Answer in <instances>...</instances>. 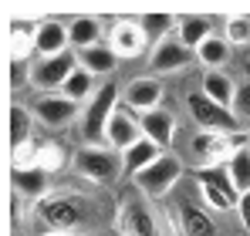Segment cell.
I'll use <instances>...</instances> for the list:
<instances>
[{
    "label": "cell",
    "mask_w": 250,
    "mask_h": 236,
    "mask_svg": "<svg viewBox=\"0 0 250 236\" xmlns=\"http://www.w3.org/2000/svg\"><path fill=\"white\" fill-rule=\"evenodd\" d=\"M237 216H240V226L250 233V193H240V199H237Z\"/></svg>",
    "instance_id": "d6a6232c"
},
{
    "label": "cell",
    "mask_w": 250,
    "mask_h": 236,
    "mask_svg": "<svg viewBox=\"0 0 250 236\" xmlns=\"http://www.w3.org/2000/svg\"><path fill=\"white\" fill-rule=\"evenodd\" d=\"M71 169L82 179L95 182V186H108V182H115L122 176V152H115L108 145H84V149L75 152Z\"/></svg>",
    "instance_id": "277c9868"
},
{
    "label": "cell",
    "mask_w": 250,
    "mask_h": 236,
    "mask_svg": "<svg viewBox=\"0 0 250 236\" xmlns=\"http://www.w3.org/2000/svg\"><path fill=\"white\" fill-rule=\"evenodd\" d=\"M47 236H64V233H47Z\"/></svg>",
    "instance_id": "836d02e7"
},
{
    "label": "cell",
    "mask_w": 250,
    "mask_h": 236,
    "mask_svg": "<svg viewBox=\"0 0 250 236\" xmlns=\"http://www.w3.org/2000/svg\"><path fill=\"white\" fill-rule=\"evenodd\" d=\"M119 233L122 236H163V226H159V216L152 213L149 202H142V196L128 193L119 202Z\"/></svg>",
    "instance_id": "ba28073f"
},
{
    "label": "cell",
    "mask_w": 250,
    "mask_h": 236,
    "mask_svg": "<svg viewBox=\"0 0 250 236\" xmlns=\"http://www.w3.org/2000/svg\"><path fill=\"white\" fill-rule=\"evenodd\" d=\"M95 91H98V88H95V75H91V71H84L82 64H78V71L64 81V88H61V95H64V98H71V101H78V105H88Z\"/></svg>",
    "instance_id": "484cf974"
},
{
    "label": "cell",
    "mask_w": 250,
    "mask_h": 236,
    "mask_svg": "<svg viewBox=\"0 0 250 236\" xmlns=\"http://www.w3.org/2000/svg\"><path fill=\"white\" fill-rule=\"evenodd\" d=\"M227 172H230L237 193H250V145H247V149H240L237 156L227 162Z\"/></svg>",
    "instance_id": "83f0119b"
},
{
    "label": "cell",
    "mask_w": 250,
    "mask_h": 236,
    "mask_svg": "<svg viewBox=\"0 0 250 236\" xmlns=\"http://www.w3.org/2000/svg\"><path fill=\"white\" fill-rule=\"evenodd\" d=\"M142 138V125H139V115L128 112L125 105L115 108V115L108 118V128H105V145L115 149V152H125L132 149L135 142Z\"/></svg>",
    "instance_id": "5bb4252c"
},
{
    "label": "cell",
    "mask_w": 250,
    "mask_h": 236,
    "mask_svg": "<svg viewBox=\"0 0 250 236\" xmlns=\"http://www.w3.org/2000/svg\"><path fill=\"white\" fill-rule=\"evenodd\" d=\"M82 108L78 101H71V98H64L61 91H54V95H41L38 101H34V118L47 125V128H64V125H71L75 118H82Z\"/></svg>",
    "instance_id": "8fae6325"
},
{
    "label": "cell",
    "mask_w": 250,
    "mask_h": 236,
    "mask_svg": "<svg viewBox=\"0 0 250 236\" xmlns=\"http://www.w3.org/2000/svg\"><path fill=\"white\" fill-rule=\"evenodd\" d=\"M196 182L200 186H209V189H216V193H223V196L230 199L233 206H237V186H233V179H230V172H227V165H213V169H196Z\"/></svg>",
    "instance_id": "cb8c5ba5"
},
{
    "label": "cell",
    "mask_w": 250,
    "mask_h": 236,
    "mask_svg": "<svg viewBox=\"0 0 250 236\" xmlns=\"http://www.w3.org/2000/svg\"><path fill=\"white\" fill-rule=\"evenodd\" d=\"M250 145V132H233V135H216V132H196L189 149L196 158V169H213V165H227L240 149Z\"/></svg>",
    "instance_id": "3957f363"
},
{
    "label": "cell",
    "mask_w": 250,
    "mask_h": 236,
    "mask_svg": "<svg viewBox=\"0 0 250 236\" xmlns=\"http://www.w3.org/2000/svg\"><path fill=\"white\" fill-rule=\"evenodd\" d=\"M159 156H163V149H159L156 142H149V138L142 135V138H139V142H135L132 149H125V152H122V176L135 179V176H139L142 169H149V165H152V162H156Z\"/></svg>",
    "instance_id": "ac0fdd59"
},
{
    "label": "cell",
    "mask_w": 250,
    "mask_h": 236,
    "mask_svg": "<svg viewBox=\"0 0 250 236\" xmlns=\"http://www.w3.org/2000/svg\"><path fill=\"white\" fill-rule=\"evenodd\" d=\"M186 112H189L193 125H196L200 132H216V135L244 132L240 118L233 115V108H223V105L209 101L203 91H189V95H186Z\"/></svg>",
    "instance_id": "8992f818"
},
{
    "label": "cell",
    "mask_w": 250,
    "mask_h": 236,
    "mask_svg": "<svg viewBox=\"0 0 250 236\" xmlns=\"http://www.w3.org/2000/svg\"><path fill=\"white\" fill-rule=\"evenodd\" d=\"M58 152H61L58 145H44L41 152H38V158H34V165H41L44 172H51V169H58V165L64 162V158L58 156Z\"/></svg>",
    "instance_id": "1f68e13d"
},
{
    "label": "cell",
    "mask_w": 250,
    "mask_h": 236,
    "mask_svg": "<svg viewBox=\"0 0 250 236\" xmlns=\"http://www.w3.org/2000/svg\"><path fill=\"white\" fill-rule=\"evenodd\" d=\"M78 64H82L84 71H91V75H108L119 64V54L108 44H95L88 51H78Z\"/></svg>",
    "instance_id": "603a6c76"
},
{
    "label": "cell",
    "mask_w": 250,
    "mask_h": 236,
    "mask_svg": "<svg viewBox=\"0 0 250 236\" xmlns=\"http://www.w3.org/2000/svg\"><path fill=\"white\" fill-rule=\"evenodd\" d=\"M47 176L51 172H44L41 165H14V172H10V182H14V196L17 199H31V202H41L47 199Z\"/></svg>",
    "instance_id": "9a60e30c"
},
{
    "label": "cell",
    "mask_w": 250,
    "mask_h": 236,
    "mask_svg": "<svg viewBox=\"0 0 250 236\" xmlns=\"http://www.w3.org/2000/svg\"><path fill=\"white\" fill-rule=\"evenodd\" d=\"M139 27H142V34L149 38V44L156 47L159 40L172 38V31L179 27V20L169 17V14H146V17H139Z\"/></svg>",
    "instance_id": "4316f807"
},
{
    "label": "cell",
    "mask_w": 250,
    "mask_h": 236,
    "mask_svg": "<svg viewBox=\"0 0 250 236\" xmlns=\"http://www.w3.org/2000/svg\"><path fill=\"white\" fill-rule=\"evenodd\" d=\"M64 51H71L68 24H61V20H38L34 54H38V58H54V54H64Z\"/></svg>",
    "instance_id": "2e32d148"
},
{
    "label": "cell",
    "mask_w": 250,
    "mask_h": 236,
    "mask_svg": "<svg viewBox=\"0 0 250 236\" xmlns=\"http://www.w3.org/2000/svg\"><path fill=\"white\" fill-rule=\"evenodd\" d=\"M230 51H233V47L227 44V38H216V34H213V38L196 51V61H200L207 71H223L227 61H230Z\"/></svg>",
    "instance_id": "d4e9b609"
},
{
    "label": "cell",
    "mask_w": 250,
    "mask_h": 236,
    "mask_svg": "<svg viewBox=\"0 0 250 236\" xmlns=\"http://www.w3.org/2000/svg\"><path fill=\"white\" fill-rule=\"evenodd\" d=\"M122 105V88L115 81H105L98 84V91L91 95V101L82 108V142L84 145H105V128H108V118L115 115V108Z\"/></svg>",
    "instance_id": "7a4b0ae2"
},
{
    "label": "cell",
    "mask_w": 250,
    "mask_h": 236,
    "mask_svg": "<svg viewBox=\"0 0 250 236\" xmlns=\"http://www.w3.org/2000/svg\"><path fill=\"white\" fill-rule=\"evenodd\" d=\"M233 115L240 121H250V78L237 84V98H233Z\"/></svg>",
    "instance_id": "f546056e"
},
{
    "label": "cell",
    "mask_w": 250,
    "mask_h": 236,
    "mask_svg": "<svg viewBox=\"0 0 250 236\" xmlns=\"http://www.w3.org/2000/svg\"><path fill=\"white\" fill-rule=\"evenodd\" d=\"M200 186V182H196ZM200 196H203V202H207V209H216V213H227V209H237L230 199L223 196V193H216V189H209V186H200Z\"/></svg>",
    "instance_id": "4dcf8cb0"
},
{
    "label": "cell",
    "mask_w": 250,
    "mask_h": 236,
    "mask_svg": "<svg viewBox=\"0 0 250 236\" xmlns=\"http://www.w3.org/2000/svg\"><path fill=\"white\" fill-rule=\"evenodd\" d=\"M200 91L207 95L209 101L223 105V108H233V98H237V81L230 78L227 71H207L200 81Z\"/></svg>",
    "instance_id": "ffe728a7"
},
{
    "label": "cell",
    "mask_w": 250,
    "mask_h": 236,
    "mask_svg": "<svg viewBox=\"0 0 250 236\" xmlns=\"http://www.w3.org/2000/svg\"><path fill=\"white\" fill-rule=\"evenodd\" d=\"M176 38L183 40L189 51H200V47L213 38V20H209V17H179Z\"/></svg>",
    "instance_id": "7402d4cb"
},
{
    "label": "cell",
    "mask_w": 250,
    "mask_h": 236,
    "mask_svg": "<svg viewBox=\"0 0 250 236\" xmlns=\"http://www.w3.org/2000/svg\"><path fill=\"white\" fill-rule=\"evenodd\" d=\"M102 34H105V27H102L98 17H75V20L68 24L71 51H88V47L102 44Z\"/></svg>",
    "instance_id": "44dd1931"
},
{
    "label": "cell",
    "mask_w": 250,
    "mask_h": 236,
    "mask_svg": "<svg viewBox=\"0 0 250 236\" xmlns=\"http://www.w3.org/2000/svg\"><path fill=\"white\" fill-rule=\"evenodd\" d=\"M38 219L51 233L78 236L95 219V202H88L78 193H51L47 199L38 202Z\"/></svg>",
    "instance_id": "6da1fadb"
},
{
    "label": "cell",
    "mask_w": 250,
    "mask_h": 236,
    "mask_svg": "<svg viewBox=\"0 0 250 236\" xmlns=\"http://www.w3.org/2000/svg\"><path fill=\"white\" fill-rule=\"evenodd\" d=\"M105 44H108V47H112L119 58H139V54L146 51L149 38L142 34L139 20H132V17H122V20H115V24L108 27V34H105Z\"/></svg>",
    "instance_id": "4fadbf2b"
},
{
    "label": "cell",
    "mask_w": 250,
    "mask_h": 236,
    "mask_svg": "<svg viewBox=\"0 0 250 236\" xmlns=\"http://www.w3.org/2000/svg\"><path fill=\"white\" fill-rule=\"evenodd\" d=\"M223 38L230 47H247L250 44V17H230L223 24Z\"/></svg>",
    "instance_id": "f1b7e54d"
},
{
    "label": "cell",
    "mask_w": 250,
    "mask_h": 236,
    "mask_svg": "<svg viewBox=\"0 0 250 236\" xmlns=\"http://www.w3.org/2000/svg\"><path fill=\"white\" fill-rule=\"evenodd\" d=\"M139 125H142V135L149 142H156L159 149H169L176 138V115L169 108H156V112L139 115Z\"/></svg>",
    "instance_id": "e0dca14e"
},
{
    "label": "cell",
    "mask_w": 250,
    "mask_h": 236,
    "mask_svg": "<svg viewBox=\"0 0 250 236\" xmlns=\"http://www.w3.org/2000/svg\"><path fill=\"white\" fill-rule=\"evenodd\" d=\"M31 145H34V115L24 105H14L10 108V152L21 156Z\"/></svg>",
    "instance_id": "d6986e66"
},
{
    "label": "cell",
    "mask_w": 250,
    "mask_h": 236,
    "mask_svg": "<svg viewBox=\"0 0 250 236\" xmlns=\"http://www.w3.org/2000/svg\"><path fill=\"white\" fill-rule=\"evenodd\" d=\"M193 61H196V51H189L183 40L172 34V38L159 40V44L152 47V54H149V71H156V75H176V71L189 68Z\"/></svg>",
    "instance_id": "30bf717a"
},
{
    "label": "cell",
    "mask_w": 250,
    "mask_h": 236,
    "mask_svg": "<svg viewBox=\"0 0 250 236\" xmlns=\"http://www.w3.org/2000/svg\"><path fill=\"white\" fill-rule=\"evenodd\" d=\"M122 105L135 115H146V112H156L163 108V81L156 75L149 78H135L122 88Z\"/></svg>",
    "instance_id": "7c38bea8"
},
{
    "label": "cell",
    "mask_w": 250,
    "mask_h": 236,
    "mask_svg": "<svg viewBox=\"0 0 250 236\" xmlns=\"http://www.w3.org/2000/svg\"><path fill=\"white\" fill-rule=\"evenodd\" d=\"M78 71V51H64L54 58H34V71H31V84L41 95H54L64 88V81Z\"/></svg>",
    "instance_id": "52a82bcc"
},
{
    "label": "cell",
    "mask_w": 250,
    "mask_h": 236,
    "mask_svg": "<svg viewBox=\"0 0 250 236\" xmlns=\"http://www.w3.org/2000/svg\"><path fill=\"white\" fill-rule=\"evenodd\" d=\"M179 179H183V158L172 156V152H163V156L156 158L149 169H142L132 182H135L139 196H146V199H166L169 193L179 186Z\"/></svg>",
    "instance_id": "5b68a950"
},
{
    "label": "cell",
    "mask_w": 250,
    "mask_h": 236,
    "mask_svg": "<svg viewBox=\"0 0 250 236\" xmlns=\"http://www.w3.org/2000/svg\"><path fill=\"white\" fill-rule=\"evenodd\" d=\"M172 209H176V230H179V236H216L220 233L203 199H193L189 193H179Z\"/></svg>",
    "instance_id": "9c48e42d"
}]
</instances>
